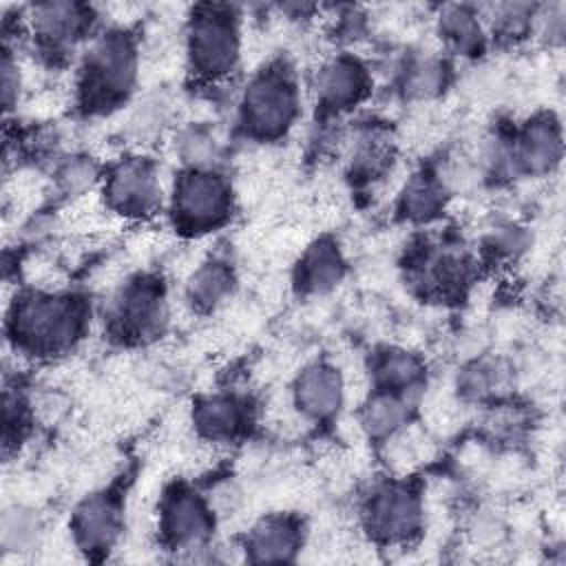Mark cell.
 <instances>
[{
	"instance_id": "cell-1",
	"label": "cell",
	"mask_w": 566,
	"mask_h": 566,
	"mask_svg": "<svg viewBox=\"0 0 566 566\" xmlns=\"http://www.w3.org/2000/svg\"><path fill=\"white\" fill-rule=\"evenodd\" d=\"M84 310L80 301L62 294H27L15 301L9 316L15 347L31 354H60L82 334Z\"/></svg>"
},
{
	"instance_id": "cell-2",
	"label": "cell",
	"mask_w": 566,
	"mask_h": 566,
	"mask_svg": "<svg viewBox=\"0 0 566 566\" xmlns=\"http://www.w3.org/2000/svg\"><path fill=\"white\" fill-rule=\"evenodd\" d=\"M137 55L133 40L113 31L91 49L80 71V97L86 111L104 113L126 99L135 84Z\"/></svg>"
},
{
	"instance_id": "cell-3",
	"label": "cell",
	"mask_w": 566,
	"mask_h": 566,
	"mask_svg": "<svg viewBox=\"0 0 566 566\" xmlns=\"http://www.w3.org/2000/svg\"><path fill=\"white\" fill-rule=\"evenodd\" d=\"M298 113V91L285 64H272L252 77L241 99V122L248 133L265 139L287 130Z\"/></svg>"
},
{
	"instance_id": "cell-4",
	"label": "cell",
	"mask_w": 566,
	"mask_h": 566,
	"mask_svg": "<svg viewBox=\"0 0 566 566\" xmlns=\"http://www.w3.org/2000/svg\"><path fill=\"white\" fill-rule=\"evenodd\" d=\"M188 60L195 73L219 80L239 62V27L232 11L201 7L188 27Z\"/></svg>"
},
{
	"instance_id": "cell-5",
	"label": "cell",
	"mask_w": 566,
	"mask_h": 566,
	"mask_svg": "<svg viewBox=\"0 0 566 566\" xmlns=\"http://www.w3.org/2000/svg\"><path fill=\"white\" fill-rule=\"evenodd\" d=\"M175 219L184 230L206 232L223 223L230 212V188L208 168H190L175 186Z\"/></svg>"
},
{
	"instance_id": "cell-6",
	"label": "cell",
	"mask_w": 566,
	"mask_h": 566,
	"mask_svg": "<svg viewBox=\"0 0 566 566\" xmlns=\"http://www.w3.org/2000/svg\"><path fill=\"white\" fill-rule=\"evenodd\" d=\"M363 517L374 539L385 544L407 542L420 528V500L405 484H382L367 497Z\"/></svg>"
},
{
	"instance_id": "cell-7",
	"label": "cell",
	"mask_w": 566,
	"mask_h": 566,
	"mask_svg": "<svg viewBox=\"0 0 566 566\" xmlns=\"http://www.w3.org/2000/svg\"><path fill=\"white\" fill-rule=\"evenodd\" d=\"M166 321L161 287L150 279H137L113 303V329L122 338H150Z\"/></svg>"
},
{
	"instance_id": "cell-8",
	"label": "cell",
	"mask_w": 566,
	"mask_h": 566,
	"mask_svg": "<svg viewBox=\"0 0 566 566\" xmlns=\"http://www.w3.org/2000/svg\"><path fill=\"white\" fill-rule=\"evenodd\" d=\"M108 206L126 217L150 214L159 206V181L150 161L142 157L124 159L106 181Z\"/></svg>"
},
{
	"instance_id": "cell-9",
	"label": "cell",
	"mask_w": 566,
	"mask_h": 566,
	"mask_svg": "<svg viewBox=\"0 0 566 566\" xmlns=\"http://www.w3.org/2000/svg\"><path fill=\"white\" fill-rule=\"evenodd\" d=\"M212 531V515L203 500L184 489L175 486L161 504V535L175 551L199 548Z\"/></svg>"
},
{
	"instance_id": "cell-10",
	"label": "cell",
	"mask_w": 566,
	"mask_h": 566,
	"mask_svg": "<svg viewBox=\"0 0 566 566\" xmlns=\"http://www.w3.org/2000/svg\"><path fill=\"white\" fill-rule=\"evenodd\" d=\"M294 402L310 418H329L343 402V378L327 363L307 365L294 380Z\"/></svg>"
},
{
	"instance_id": "cell-11",
	"label": "cell",
	"mask_w": 566,
	"mask_h": 566,
	"mask_svg": "<svg viewBox=\"0 0 566 566\" xmlns=\"http://www.w3.org/2000/svg\"><path fill=\"white\" fill-rule=\"evenodd\" d=\"M73 535L82 551H106L119 535V509L113 497L97 493L86 497L73 515Z\"/></svg>"
},
{
	"instance_id": "cell-12",
	"label": "cell",
	"mask_w": 566,
	"mask_h": 566,
	"mask_svg": "<svg viewBox=\"0 0 566 566\" xmlns=\"http://www.w3.org/2000/svg\"><path fill=\"white\" fill-rule=\"evenodd\" d=\"M369 75L356 57H334L321 71L316 80V93L327 108H347L360 102L367 93Z\"/></svg>"
},
{
	"instance_id": "cell-13",
	"label": "cell",
	"mask_w": 566,
	"mask_h": 566,
	"mask_svg": "<svg viewBox=\"0 0 566 566\" xmlns=\"http://www.w3.org/2000/svg\"><path fill=\"white\" fill-rule=\"evenodd\" d=\"M33 18V31L35 35L49 46L60 49L73 44L77 38H82L88 13L84 7L73 2H42L35 4L31 11Z\"/></svg>"
},
{
	"instance_id": "cell-14",
	"label": "cell",
	"mask_w": 566,
	"mask_h": 566,
	"mask_svg": "<svg viewBox=\"0 0 566 566\" xmlns=\"http://www.w3.org/2000/svg\"><path fill=\"white\" fill-rule=\"evenodd\" d=\"M562 155L559 128L551 117H535L517 135L513 157L526 172L551 170Z\"/></svg>"
},
{
	"instance_id": "cell-15",
	"label": "cell",
	"mask_w": 566,
	"mask_h": 566,
	"mask_svg": "<svg viewBox=\"0 0 566 566\" xmlns=\"http://www.w3.org/2000/svg\"><path fill=\"white\" fill-rule=\"evenodd\" d=\"M345 272V261L338 245L321 239L305 250L296 268V285L305 294H323L338 285Z\"/></svg>"
},
{
	"instance_id": "cell-16",
	"label": "cell",
	"mask_w": 566,
	"mask_h": 566,
	"mask_svg": "<svg viewBox=\"0 0 566 566\" xmlns=\"http://www.w3.org/2000/svg\"><path fill=\"white\" fill-rule=\"evenodd\" d=\"M301 544V528L287 515L261 520L248 535V551L254 562H287Z\"/></svg>"
},
{
	"instance_id": "cell-17",
	"label": "cell",
	"mask_w": 566,
	"mask_h": 566,
	"mask_svg": "<svg viewBox=\"0 0 566 566\" xmlns=\"http://www.w3.org/2000/svg\"><path fill=\"white\" fill-rule=\"evenodd\" d=\"M197 431L208 440H230L245 422V409L237 398L208 396L197 402L192 413Z\"/></svg>"
},
{
	"instance_id": "cell-18",
	"label": "cell",
	"mask_w": 566,
	"mask_h": 566,
	"mask_svg": "<svg viewBox=\"0 0 566 566\" xmlns=\"http://www.w3.org/2000/svg\"><path fill=\"white\" fill-rule=\"evenodd\" d=\"M409 416V402L402 394L378 389L360 409V424L374 438L396 433Z\"/></svg>"
},
{
	"instance_id": "cell-19",
	"label": "cell",
	"mask_w": 566,
	"mask_h": 566,
	"mask_svg": "<svg viewBox=\"0 0 566 566\" xmlns=\"http://www.w3.org/2000/svg\"><path fill=\"white\" fill-rule=\"evenodd\" d=\"M438 31L442 40L458 53H475L484 44V33L478 15L462 4H449L438 15Z\"/></svg>"
},
{
	"instance_id": "cell-20",
	"label": "cell",
	"mask_w": 566,
	"mask_h": 566,
	"mask_svg": "<svg viewBox=\"0 0 566 566\" xmlns=\"http://www.w3.org/2000/svg\"><path fill=\"white\" fill-rule=\"evenodd\" d=\"M444 192L442 186L429 175H413L398 199V210L409 221H429L442 210Z\"/></svg>"
},
{
	"instance_id": "cell-21",
	"label": "cell",
	"mask_w": 566,
	"mask_h": 566,
	"mask_svg": "<svg viewBox=\"0 0 566 566\" xmlns=\"http://www.w3.org/2000/svg\"><path fill=\"white\" fill-rule=\"evenodd\" d=\"M374 376L378 378L380 389L405 396L407 389L418 385L422 376V365L405 349H387L385 354H378L374 363Z\"/></svg>"
},
{
	"instance_id": "cell-22",
	"label": "cell",
	"mask_w": 566,
	"mask_h": 566,
	"mask_svg": "<svg viewBox=\"0 0 566 566\" xmlns=\"http://www.w3.org/2000/svg\"><path fill=\"white\" fill-rule=\"evenodd\" d=\"M232 285H234L232 270L226 263L210 261V263H203L190 276L188 296L197 307L210 310V307L219 305L232 292Z\"/></svg>"
},
{
	"instance_id": "cell-23",
	"label": "cell",
	"mask_w": 566,
	"mask_h": 566,
	"mask_svg": "<svg viewBox=\"0 0 566 566\" xmlns=\"http://www.w3.org/2000/svg\"><path fill=\"white\" fill-rule=\"evenodd\" d=\"M409 71L411 73L405 77V91L411 97H431L440 93V88L444 86L447 66L440 60H433V57L420 60Z\"/></svg>"
},
{
	"instance_id": "cell-24",
	"label": "cell",
	"mask_w": 566,
	"mask_h": 566,
	"mask_svg": "<svg viewBox=\"0 0 566 566\" xmlns=\"http://www.w3.org/2000/svg\"><path fill=\"white\" fill-rule=\"evenodd\" d=\"M35 533H38V522H35L33 515L22 513L18 509L4 515L2 537H4L7 546L22 548V546H27L29 542L35 539Z\"/></svg>"
},
{
	"instance_id": "cell-25",
	"label": "cell",
	"mask_w": 566,
	"mask_h": 566,
	"mask_svg": "<svg viewBox=\"0 0 566 566\" xmlns=\"http://www.w3.org/2000/svg\"><path fill=\"white\" fill-rule=\"evenodd\" d=\"M533 15V7L528 4H500L495 7V20H493V31H500L502 35H520L526 31L528 22Z\"/></svg>"
},
{
	"instance_id": "cell-26",
	"label": "cell",
	"mask_w": 566,
	"mask_h": 566,
	"mask_svg": "<svg viewBox=\"0 0 566 566\" xmlns=\"http://www.w3.org/2000/svg\"><path fill=\"white\" fill-rule=\"evenodd\" d=\"M181 155L192 168H206L210 155H214V144L203 130H188L181 137Z\"/></svg>"
},
{
	"instance_id": "cell-27",
	"label": "cell",
	"mask_w": 566,
	"mask_h": 566,
	"mask_svg": "<svg viewBox=\"0 0 566 566\" xmlns=\"http://www.w3.org/2000/svg\"><path fill=\"white\" fill-rule=\"evenodd\" d=\"M95 177V168L86 159H73L60 170V186L64 192H80L86 186H91Z\"/></svg>"
},
{
	"instance_id": "cell-28",
	"label": "cell",
	"mask_w": 566,
	"mask_h": 566,
	"mask_svg": "<svg viewBox=\"0 0 566 566\" xmlns=\"http://www.w3.org/2000/svg\"><path fill=\"white\" fill-rule=\"evenodd\" d=\"M15 95H18V64L11 60L9 51H4V60H2V99H4V108H11Z\"/></svg>"
}]
</instances>
